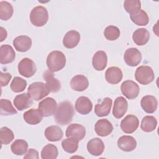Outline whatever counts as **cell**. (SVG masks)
Listing matches in <instances>:
<instances>
[{"mask_svg":"<svg viewBox=\"0 0 159 159\" xmlns=\"http://www.w3.org/2000/svg\"><path fill=\"white\" fill-rule=\"evenodd\" d=\"M94 130L99 136L106 137L111 134L112 132L113 125L106 119H99L94 125Z\"/></svg>","mask_w":159,"mask_h":159,"instance_id":"obj_13","label":"cell"},{"mask_svg":"<svg viewBox=\"0 0 159 159\" xmlns=\"http://www.w3.org/2000/svg\"><path fill=\"white\" fill-rule=\"evenodd\" d=\"M127 108L128 103L127 100L122 96L117 97L114 101L112 114L114 117L117 119H120L127 112Z\"/></svg>","mask_w":159,"mask_h":159,"instance_id":"obj_12","label":"cell"},{"mask_svg":"<svg viewBox=\"0 0 159 159\" xmlns=\"http://www.w3.org/2000/svg\"><path fill=\"white\" fill-rule=\"evenodd\" d=\"M30 20L34 26H43L48 20V13L47 9L42 6L34 7L30 14Z\"/></svg>","mask_w":159,"mask_h":159,"instance_id":"obj_4","label":"cell"},{"mask_svg":"<svg viewBox=\"0 0 159 159\" xmlns=\"http://www.w3.org/2000/svg\"><path fill=\"white\" fill-rule=\"evenodd\" d=\"M142 108L145 112L152 114L155 112L158 106V101L155 97L152 95L143 96L140 101Z\"/></svg>","mask_w":159,"mask_h":159,"instance_id":"obj_23","label":"cell"},{"mask_svg":"<svg viewBox=\"0 0 159 159\" xmlns=\"http://www.w3.org/2000/svg\"><path fill=\"white\" fill-rule=\"evenodd\" d=\"M26 86L27 81L19 76L14 77L10 84L11 89L14 93L22 92L24 91Z\"/></svg>","mask_w":159,"mask_h":159,"instance_id":"obj_37","label":"cell"},{"mask_svg":"<svg viewBox=\"0 0 159 159\" xmlns=\"http://www.w3.org/2000/svg\"><path fill=\"white\" fill-rule=\"evenodd\" d=\"M120 90L122 94L129 99L136 98L140 92L139 85L132 80L124 81L121 84Z\"/></svg>","mask_w":159,"mask_h":159,"instance_id":"obj_7","label":"cell"},{"mask_svg":"<svg viewBox=\"0 0 159 159\" xmlns=\"http://www.w3.org/2000/svg\"><path fill=\"white\" fill-rule=\"evenodd\" d=\"M93 109V104L91 100L86 96L79 97L75 102V109L82 115L88 114Z\"/></svg>","mask_w":159,"mask_h":159,"instance_id":"obj_14","label":"cell"},{"mask_svg":"<svg viewBox=\"0 0 159 159\" xmlns=\"http://www.w3.org/2000/svg\"><path fill=\"white\" fill-rule=\"evenodd\" d=\"M33 104L32 98L28 93H22L17 95L14 99V105L19 111H23Z\"/></svg>","mask_w":159,"mask_h":159,"instance_id":"obj_26","label":"cell"},{"mask_svg":"<svg viewBox=\"0 0 159 159\" xmlns=\"http://www.w3.org/2000/svg\"><path fill=\"white\" fill-rule=\"evenodd\" d=\"M39 152L33 148H30L26 155L24 157V159H29V158H35L39 159Z\"/></svg>","mask_w":159,"mask_h":159,"instance_id":"obj_42","label":"cell"},{"mask_svg":"<svg viewBox=\"0 0 159 159\" xmlns=\"http://www.w3.org/2000/svg\"><path fill=\"white\" fill-rule=\"evenodd\" d=\"M117 146L122 151L131 152L137 147V141L132 136L124 135L120 137L117 140Z\"/></svg>","mask_w":159,"mask_h":159,"instance_id":"obj_19","label":"cell"},{"mask_svg":"<svg viewBox=\"0 0 159 159\" xmlns=\"http://www.w3.org/2000/svg\"><path fill=\"white\" fill-rule=\"evenodd\" d=\"M107 57L104 51L96 52L93 57L92 64L93 68L97 71H102L107 66Z\"/></svg>","mask_w":159,"mask_h":159,"instance_id":"obj_21","label":"cell"},{"mask_svg":"<svg viewBox=\"0 0 159 159\" xmlns=\"http://www.w3.org/2000/svg\"><path fill=\"white\" fill-rule=\"evenodd\" d=\"M43 78L46 81V84L50 92L57 93L60 90L61 83L58 79L54 77L53 72H51L49 70L45 71L43 74Z\"/></svg>","mask_w":159,"mask_h":159,"instance_id":"obj_25","label":"cell"},{"mask_svg":"<svg viewBox=\"0 0 159 159\" xmlns=\"http://www.w3.org/2000/svg\"><path fill=\"white\" fill-rule=\"evenodd\" d=\"M132 21L137 25H147L149 22V18L143 10H139L137 12L130 15Z\"/></svg>","mask_w":159,"mask_h":159,"instance_id":"obj_33","label":"cell"},{"mask_svg":"<svg viewBox=\"0 0 159 159\" xmlns=\"http://www.w3.org/2000/svg\"><path fill=\"white\" fill-rule=\"evenodd\" d=\"M12 78V75L9 73H0L1 85L2 87L7 86Z\"/></svg>","mask_w":159,"mask_h":159,"instance_id":"obj_41","label":"cell"},{"mask_svg":"<svg viewBox=\"0 0 159 159\" xmlns=\"http://www.w3.org/2000/svg\"><path fill=\"white\" fill-rule=\"evenodd\" d=\"M104 144L99 138L91 139L87 143L88 152L93 156L101 155L104 150Z\"/></svg>","mask_w":159,"mask_h":159,"instance_id":"obj_17","label":"cell"},{"mask_svg":"<svg viewBox=\"0 0 159 159\" xmlns=\"http://www.w3.org/2000/svg\"><path fill=\"white\" fill-rule=\"evenodd\" d=\"M39 109L44 117H48L55 114L57 108L56 101L52 98H47L39 103Z\"/></svg>","mask_w":159,"mask_h":159,"instance_id":"obj_9","label":"cell"},{"mask_svg":"<svg viewBox=\"0 0 159 159\" xmlns=\"http://www.w3.org/2000/svg\"><path fill=\"white\" fill-rule=\"evenodd\" d=\"M11 149L16 155H23L26 153L28 149V143L22 139L16 140L11 145Z\"/></svg>","mask_w":159,"mask_h":159,"instance_id":"obj_30","label":"cell"},{"mask_svg":"<svg viewBox=\"0 0 159 159\" xmlns=\"http://www.w3.org/2000/svg\"><path fill=\"white\" fill-rule=\"evenodd\" d=\"M13 7L7 1L0 2V19L2 20H7L13 14Z\"/></svg>","mask_w":159,"mask_h":159,"instance_id":"obj_32","label":"cell"},{"mask_svg":"<svg viewBox=\"0 0 159 159\" xmlns=\"http://www.w3.org/2000/svg\"><path fill=\"white\" fill-rule=\"evenodd\" d=\"M58 154L57 146L53 144H47L42 150L41 158L42 159H55Z\"/></svg>","mask_w":159,"mask_h":159,"instance_id":"obj_34","label":"cell"},{"mask_svg":"<svg viewBox=\"0 0 159 159\" xmlns=\"http://www.w3.org/2000/svg\"><path fill=\"white\" fill-rule=\"evenodd\" d=\"M43 114L39 109H30L23 114L24 120L30 125H37L39 124L43 119Z\"/></svg>","mask_w":159,"mask_h":159,"instance_id":"obj_16","label":"cell"},{"mask_svg":"<svg viewBox=\"0 0 159 159\" xmlns=\"http://www.w3.org/2000/svg\"><path fill=\"white\" fill-rule=\"evenodd\" d=\"M123 75L120 68L117 66H111L107 69L105 73L106 81L112 84L119 83L122 79Z\"/></svg>","mask_w":159,"mask_h":159,"instance_id":"obj_18","label":"cell"},{"mask_svg":"<svg viewBox=\"0 0 159 159\" xmlns=\"http://www.w3.org/2000/svg\"><path fill=\"white\" fill-rule=\"evenodd\" d=\"M104 35L108 40H116L120 36V30L118 27L114 25H109L105 29Z\"/></svg>","mask_w":159,"mask_h":159,"instance_id":"obj_40","label":"cell"},{"mask_svg":"<svg viewBox=\"0 0 159 159\" xmlns=\"http://www.w3.org/2000/svg\"><path fill=\"white\" fill-rule=\"evenodd\" d=\"M124 59L125 63L130 66H137L142 60V54L136 48H129L124 53Z\"/></svg>","mask_w":159,"mask_h":159,"instance_id":"obj_10","label":"cell"},{"mask_svg":"<svg viewBox=\"0 0 159 159\" xmlns=\"http://www.w3.org/2000/svg\"><path fill=\"white\" fill-rule=\"evenodd\" d=\"M14 135L13 132L7 127H2L0 129V139L2 145L10 143L14 139Z\"/></svg>","mask_w":159,"mask_h":159,"instance_id":"obj_39","label":"cell"},{"mask_svg":"<svg viewBox=\"0 0 159 159\" xmlns=\"http://www.w3.org/2000/svg\"><path fill=\"white\" fill-rule=\"evenodd\" d=\"M18 71L22 76L30 78L35 73L37 67L33 60L29 58H24L18 64Z\"/></svg>","mask_w":159,"mask_h":159,"instance_id":"obj_6","label":"cell"},{"mask_svg":"<svg viewBox=\"0 0 159 159\" xmlns=\"http://www.w3.org/2000/svg\"><path fill=\"white\" fill-rule=\"evenodd\" d=\"M135 78L141 84L147 85L153 81L155 78L154 72L151 67L142 65L136 69Z\"/></svg>","mask_w":159,"mask_h":159,"instance_id":"obj_5","label":"cell"},{"mask_svg":"<svg viewBox=\"0 0 159 159\" xmlns=\"http://www.w3.org/2000/svg\"><path fill=\"white\" fill-rule=\"evenodd\" d=\"M112 101L110 98H105L101 104H96L94 107V112L98 117H104L109 114Z\"/></svg>","mask_w":159,"mask_h":159,"instance_id":"obj_27","label":"cell"},{"mask_svg":"<svg viewBox=\"0 0 159 159\" xmlns=\"http://www.w3.org/2000/svg\"><path fill=\"white\" fill-rule=\"evenodd\" d=\"M0 32H1V42H2L7 37V31L2 27H0Z\"/></svg>","mask_w":159,"mask_h":159,"instance_id":"obj_43","label":"cell"},{"mask_svg":"<svg viewBox=\"0 0 159 159\" xmlns=\"http://www.w3.org/2000/svg\"><path fill=\"white\" fill-rule=\"evenodd\" d=\"M66 65V57L60 51L51 52L47 58V65L51 72H56L62 70Z\"/></svg>","mask_w":159,"mask_h":159,"instance_id":"obj_2","label":"cell"},{"mask_svg":"<svg viewBox=\"0 0 159 159\" xmlns=\"http://www.w3.org/2000/svg\"><path fill=\"white\" fill-rule=\"evenodd\" d=\"M149 32L144 28L137 29L132 35V39L134 43L139 45L142 46L145 45L149 40Z\"/></svg>","mask_w":159,"mask_h":159,"instance_id":"obj_29","label":"cell"},{"mask_svg":"<svg viewBox=\"0 0 159 159\" xmlns=\"http://www.w3.org/2000/svg\"><path fill=\"white\" fill-rule=\"evenodd\" d=\"M139 125V120L137 116L132 114L127 115L120 122V128L125 134L134 133Z\"/></svg>","mask_w":159,"mask_h":159,"instance_id":"obj_8","label":"cell"},{"mask_svg":"<svg viewBox=\"0 0 159 159\" xmlns=\"http://www.w3.org/2000/svg\"><path fill=\"white\" fill-rule=\"evenodd\" d=\"M89 86L88 78L82 75H78L72 78L70 81V86L76 91H83Z\"/></svg>","mask_w":159,"mask_h":159,"instance_id":"obj_22","label":"cell"},{"mask_svg":"<svg viewBox=\"0 0 159 159\" xmlns=\"http://www.w3.org/2000/svg\"><path fill=\"white\" fill-rule=\"evenodd\" d=\"M124 7L130 15L133 14L140 10L141 2L139 0H126L124 2Z\"/></svg>","mask_w":159,"mask_h":159,"instance_id":"obj_38","label":"cell"},{"mask_svg":"<svg viewBox=\"0 0 159 159\" xmlns=\"http://www.w3.org/2000/svg\"><path fill=\"white\" fill-rule=\"evenodd\" d=\"M50 89L46 83L37 81L32 83L29 85L27 89V93L32 99L35 101H39L45 96L49 93Z\"/></svg>","mask_w":159,"mask_h":159,"instance_id":"obj_3","label":"cell"},{"mask_svg":"<svg viewBox=\"0 0 159 159\" xmlns=\"http://www.w3.org/2000/svg\"><path fill=\"white\" fill-rule=\"evenodd\" d=\"M157 125L156 118L152 116H145L141 122V129L145 132H151L153 131Z\"/></svg>","mask_w":159,"mask_h":159,"instance_id":"obj_31","label":"cell"},{"mask_svg":"<svg viewBox=\"0 0 159 159\" xmlns=\"http://www.w3.org/2000/svg\"><path fill=\"white\" fill-rule=\"evenodd\" d=\"M65 135L67 137L74 138L78 141L81 140L86 135L85 127L78 124H71L68 126Z\"/></svg>","mask_w":159,"mask_h":159,"instance_id":"obj_11","label":"cell"},{"mask_svg":"<svg viewBox=\"0 0 159 159\" xmlns=\"http://www.w3.org/2000/svg\"><path fill=\"white\" fill-rule=\"evenodd\" d=\"M17 111L13 107L11 102L6 99L0 101V113L1 116H9L17 114Z\"/></svg>","mask_w":159,"mask_h":159,"instance_id":"obj_36","label":"cell"},{"mask_svg":"<svg viewBox=\"0 0 159 159\" xmlns=\"http://www.w3.org/2000/svg\"><path fill=\"white\" fill-rule=\"evenodd\" d=\"M44 134L46 139L50 142L59 141L63 136L62 130L58 125H50L47 127Z\"/></svg>","mask_w":159,"mask_h":159,"instance_id":"obj_28","label":"cell"},{"mask_svg":"<svg viewBox=\"0 0 159 159\" xmlns=\"http://www.w3.org/2000/svg\"><path fill=\"white\" fill-rule=\"evenodd\" d=\"M32 40L27 35H20L16 37L13 40V45L15 49L20 52L28 51L32 46Z\"/></svg>","mask_w":159,"mask_h":159,"instance_id":"obj_20","label":"cell"},{"mask_svg":"<svg viewBox=\"0 0 159 159\" xmlns=\"http://www.w3.org/2000/svg\"><path fill=\"white\" fill-rule=\"evenodd\" d=\"M16 57V53L9 45H2L0 47V63L2 65L12 63Z\"/></svg>","mask_w":159,"mask_h":159,"instance_id":"obj_15","label":"cell"},{"mask_svg":"<svg viewBox=\"0 0 159 159\" xmlns=\"http://www.w3.org/2000/svg\"><path fill=\"white\" fill-rule=\"evenodd\" d=\"M75 115V109L72 104L68 101L60 102L55 111L54 118L55 122L61 125L70 124Z\"/></svg>","mask_w":159,"mask_h":159,"instance_id":"obj_1","label":"cell"},{"mask_svg":"<svg viewBox=\"0 0 159 159\" xmlns=\"http://www.w3.org/2000/svg\"><path fill=\"white\" fill-rule=\"evenodd\" d=\"M78 140L74 138L68 137L62 141L61 146L65 152L69 153H73L78 148Z\"/></svg>","mask_w":159,"mask_h":159,"instance_id":"obj_35","label":"cell"},{"mask_svg":"<svg viewBox=\"0 0 159 159\" xmlns=\"http://www.w3.org/2000/svg\"><path fill=\"white\" fill-rule=\"evenodd\" d=\"M80 40V34L76 30H70L64 36L63 44L67 48H73L76 47Z\"/></svg>","mask_w":159,"mask_h":159,"instance_id":"obj_24","label":"cell"}]
</instances>
